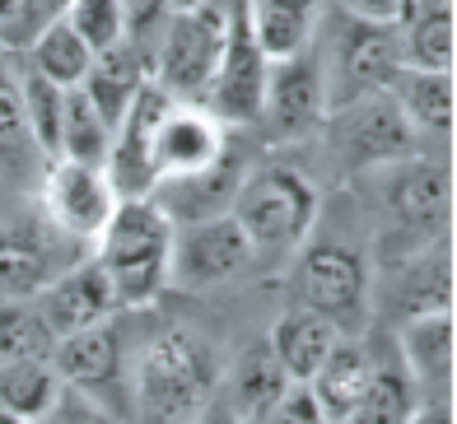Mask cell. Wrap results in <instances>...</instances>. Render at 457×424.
<instances>
[{"mask_svg": "<svg viewBox=\"0 0 457 424\" xmlns=\"http://www.w3.org/2000/svg\"><path fill=\"white\" fill-rule=\"evenodd\" d=\"M318 210H322L318 187L299 168L271 163V168H257V173L243 178L228 215L238 220L247 247H253V262L276 266V262L299 257V247L313 238Z\"/></svg>", "mask_w": 457, "mask_h": 424, "instance_id": "1", "label": "cell"}, {"mask_svg": "<svg viewBox=\"0 0 457 424\" xmlns=\"http://www.w3.org/2000/svg\"><path fill=\"white\" fill-rule=\"evenodd\" d=\"M169 247L173 220L154 201H117L89 257L108 275L117 308H150L169 289Z\"/></svg>", "mask_w": 457, "mask_h": 424, "instance_id": "2", "label": "cell"}, {"mask_svg": "<svg viewBox=\"0 0 457 424\" xmlns=\"http://www.w3.org/2000/svg\"><path fill=\"white\" fill-rule=\"evenodd\" d=\"M215 396V364L192 336L163 331L131 369V406L145 424H187Z\"/></svg>", "mask_w": 457, "mask_h": 424, "instance_id": "3", "label": "cell"}, {"mask_svg": "<svg viewBox=\"0 0 457 424\" xmlns=\"http://www.w3.org/2000/svg\"><path fill=\"white\" fill-rule=\"evenodd\" d=\"M224 33H228V0H201L192 10H169L154 37L150 84L173 103H201L215 79Z\"/></svg>", "mask_w": 457, "mask_h": 424, "instance_id": "4", "label": "cell"}, {"mask_svg": "<svg viewBox=\"0 0 457 424\" xmlns=\"http://www.w3.org/2000/svg\"><path fill=\"white\" fill-rule=\"evenodd\" d=\"M327 84V112L345 108L355 98L387 94L402 71V47L392 24H369V19L337 14L331 19L327 52H313Z\"/></svg>", "mask_w": 457, "mask_h": 424, "instance_id": "5", "label": "cell"}, {"mask_svg": "<svg viewBox=\"0 0 457 424\" xmlns=\"http://www.w3.org/2000/svg\"><path fill=\"white\" fill-rule=\"evenodd\" d=\"M295 308L327 317L345 341H355L369 317V262L337 238L303 243L295 266Z\"/></svg>", "mask_w": 457, "mask_h": 424, "instance_id": "6", "label": "cell"}, {"mask_svg": "<svg viewBox=\"0 0 457 424\" xmlns=\"http://www.w3.org/2000/svg\"><path fill=\"white\" fill-rule=\"evenodd\" d=\"M79 257H85V247L56 233L43 220V210L0 220V303H33Z\"/></svg>", "mask_w": 457, "mask_h": 424, "instance_id": "7", "label": "cell"}, {"mask_svg": "<svg viewBox=\"0 0 457 424\" xmlns=\"http://www.w3.org/2000/svg\"><path fill=\"white\" fill-rule=\"evenodd\" d=\"M266 79H271V61L257 47L243 0H228L224 52H220V66H215V79H211V89H205L201 108L220 126H257L262 103H266Z\"/></svg>", "mask_w": 457, "mask_h": 424, "instance_id": "8", "label": "cell"}, {"mask_svg": "<svg viewBox=\"0 0 457 424\" xmlns=\"http://www.w3.org/2000/svg\"><path fill=\"white\" fill-rule=\"evenodd\" d=\"M331 117V145L345 168L355 173H378L387 163H402L415 154V136L406 117L397 112L392 94H369V98H355L345 108L327 112Z\"/></svg>", "mask_w": 457, "mask_h": 424, "instance_id": "9", "label": "cell"}, {"mask_svg": "<svg viewBox=\"0 0 457 424\" xmlns=\"http://www.w3.org/2000/svg\"><path fill=\"white\" fill-rule=\"evenodd\" d=\"M247 266H253V247H247L234 215L173 224L169 289H215V285L238 280Z\"/></svg>", "mask_w": 457, "mask_h": 424, "instance_id": "10", "label": "cell"}, {"mask_svg": "<svg viewBox=\"0 0 457 424\" xmlns=\"http://www.w3.org/2000/svg\"><path fill=\"white\" fill-rule=\"evenodd\" d=\"M117 210V192L103 168L85 163H47L43 168V220L66 233L71 243L94 247Z\"/></svg>", "mask_w": 457, "mask_h": 424, "instance_id": "11", "label": "cell"}, {"mask_svg": "<svg viewBox=\"0 0 457 424\" xmlns=\"http://www.w3.org/2000/svg\"><path fill=\"white\" fill-rule=\"evenodd\" d=\"M169 94L145 84L136 94V103L127 108V117L117 121L112 131V150H108V173L117 201H150L154 187H159V168H154V145H159V121L169 112Z\"/></svg>", "mask_w": 457, "mask_h": 424, "instance_id": "12", "label": "cell"}, {"mask_svg": "<svg viewBox=\"0 0 457 424\" xmlns=\"http://www.w3.org/2000/svg\"><path fill=\"white\" fill-rule=\"evenodd\" d=\"M327 121V84L313 47L271 61V79H266V103H262V121L271 131V140H303Z\"/></svg>", "mask_w": 457, "mask_h": 424, "instance_id": "13", "label": "cell"}, {"mask_svg": "<svg viewBox=\"0 0 457 424\" xmlns=\"http://www.w3.org/2000/svg\"><path fill=\"white\" fill-rule=\"evenodd\" d=\"M224 154H228V136L201 103H169V112H163V121H159V145H154L159 187L196 178V173H205V168H215Z\"/></svg>", "mask_w": 457, "mask_h": 424, "instance_id": "14", "label": "cell"}, {"mask_svg": "<svg viewBox=\"0 0 457 424\" xmlns=\"http://www.w3.org/2000/svg\"><path fill=\"white\" fill-rule=\"evenodd\" d=\"M33 308L43 312V322L52 327L56 341L61 336H75V331H89V327H103L121 312L108 275H103V266L94 257H79L71 270H61L33 299Z\"/></svg>", "mask_w": 457, "mask_h": 424, "instance_id": "15", "label": "cell"}, {"mask_svg": "<svg viewBox=\"0 0 457 424\" xmlns=\"http://www.w3.org/2000/svg\"><path fill=\"white\" fill-rule=\"evenodd\" d=\"M383 173V205H387V215L397 220L402 229L411 233H429L434 229H444L448 224V168L444 163H429L420 154H411L402 163H387L378 168Z\"/></svg>", "mask_w": 457, "mask_h": 424, "instance_id": "16", "label": "cell"}, {"mask_svg": "<svg viewBox=\"0 0 457 424\" xmlns=\"http://www.w3.org/2000/svg\"><path fill=\"white\" fill-rule=\"evenodd\" d=\"M453 312H425L402 322L397 364L415 383L420 401H453Z\"/></svg>", "mask_w": 457, "mask_h": 424, "instance_id": "17", "label": "cell"}, {"mask_svg": "<svg viewBox=\"0 0 457 424\" xmlns=\"http://www.w3.org/2000/svg\"><path fill=\"white\" fill-rule=\"evenodd\" d=\"M52 373L61 378V387H79V392H112L121 387V336L112 322L61 336L52 350Z\"/></svg>", "mask_w": 457, "mask_h": 424, "instance_id": "18", "label": "cell"}, {"mask_svg": "<svg viewBox=\"0 0 457 424\" xmlns=\"http://www.w3.org/2000/svg\"><path fill=\"white\" fill-rule=\"evenodd\" d=\"M145 84H150V52L136 47V42L127 37V42H117V47L94 56V66H89L79 89L89 94L98 117L117 131V121L127 117V108L136 103V94L145 89Z\"/></svg>", "mask_w": 457, "mask_h": 424, "instance_id": "19", "label": "cell"}, {"mask_svg": "<svg viewBox=\"0 0 457 424\" xmlns=\"http://www.w3.org/2000/svg\"><path fill=\"white\" fill-rule=\"evenodd\" d=\"M345 341V336L327 322V317H318V312H308V308H289L280 322L271 327V354H276V364L285 369V378L289 383H299V387H308L313 383V373L327 364V354L337 350Z\"/></svg>", "mask_w": 457, "mask_h": 424, "instance_id": "20", "label": "cell"}, {"mask_svg": "<svg viewBox=\"0 0 457 424\" xmlns=\"http://www.w3.org/2000/svg\"><path fill=\"white\" fill-rule=\"evenodd\" d=\"M373 369H378V359L369 354V345L360 341H341L337 350L327 354V364L313 373V383H308V392H313L318 411L331 420V424H345L350 411L360 406V396L369 392L373 383Z\"/></svg>", "mask_w": 457, "mask_h": 424, "instance_id": "21", "label": "cell"}, {"mask_svg": "<svg viewBox=\"0 0 457 424\" xmlns=\"http://www.w3.org/2000/svg\"><path fill=\"white\" fill-rule=\"evenodd\" d=\"M318 5L322 0H243L247 24H253V37L266 52V61H289L313 47Z\"/></svg>", "mask_w": 457, "mask_h": 424, "instance_id": "22", "label": "cell"}, {"mask_svg": "<svg viewBox=\"0 0 457 424\" xmlns=\"http://www.w3.org/2000/svg\"><path fill=\"white\" fill-rule=\"evenodd\" d=\"M295 387L285 378V369L276 364V354H271V345H253L234 369L224 373V392H215L228 411H234L238 420H247V424H257L266 411L276 406V401Z\"/></svg>", "mask_w": 457, "mask_h": 424, "instance_id": "23", "label": "cell"}, {"mask_svg": "<svg viewBox=\"0 0 457 424\" xmlns=\"http://www.w3.org/2000/svg\"><path fill=\"white\" fill-rule=\"evenodd\" d=\"M387 94L415 136H448L453 131V75L402 66Z\"/></svg>", "mask_w": 457, "mask_h": 424, "instance_id": "24", "label": "cell"}, {"mask_svg": "<svg viewBox=\"0 0 457 424\" xmlns=\"http://www.w3.org/2000/svg\"><path fill=\"white\" fill-rule=\"evenodd\" d=\"M112 150V126L98 117L85 89H66L61 103V145H56V163H85L103 168Z\"/></svg>", "mask_w": 457, "mask_h": 424, "instance_id": "25", "label": "cell"}, {"mask_svg": "<svg viewBox=\"0 0 457 424\" xmlns=\"http://www.w3.org/2000/svg\"><path fill=\"white\" fill-rule=\"evenodd\" d=\"M397 29V47H402V66L406 71H439L453 75V52H457V29H453V5L448 10H429L402 19Z\"/></svg>", "mask_w": 457, "mask_h": 424, "instance_id": "26", "label": "cell"}, {"mask_svg": "<svg viewBox=\"0 0 457 424\" xmlns=\"http://www.w3.org/2000/svg\"><path fill=\"white\" fill-rule=\"evenodd\" d=\"M61 378L52 364H0V411L14 415L19 424H33L56 411Z\"/></svg>", "mask_w": 457, "mask_h": 424, "instance_id": "27", "label": "cell"}, {"mask_svg": "<svg viewBox=\"0 0 457 424\" xmlns=\"http://www.w3.org/2000/svg\"><path fill=\"white\" fill-rule=\"evenodd\" d=\"M94 66V52L71 33V24L61 19V24H52L47 33H37L33 37V47H29V71H37L43 79H52L56 89H79L85 84Z\"/></svg>", "mask_w": 457, "mask_h": 424, "instance_id": "28", "label": "cell"}, {"mask_svg": "<svg viewBox=\"0 0 457 424\" xmlns=\"http://www.w3.org/2000/svg\"><path fill=\"white\" fill-rule=\"evenodd\" d=\"M0 168L5 173H33V168H47L37 159L33 140H29V121H24V94H19V75L5 61L0 47Z\"/></svg>", "mask_w": 457, "mask_h": 424, "instance_id": "29", "label": "cell"}, {"mask_svg": "<svg viewBox=\"0 0 457 424\" xmlns=\"http://www.w3.org/2000/svg\"><path fill=\"white\" fill-rule=\"evenodd\" d=\"M56 336L33 303H0V364H52Z\"/></svg>", "mask_w": 457, "mask_h": 424, "instance_id": "30", "label": "cell"}, {"mask_svg": "<svg viewBox=\"0 0 457 424\" xmlns=\"http://www.w3.org/2000/svg\"><path fill=\"white\" fill-rule=\"evenodd\" d=\"M397 303L411 317H425V312H453V266H448V252L439 257H415L406 262V275L397 280Z\"/></svg>", "mask_w": 457, "mask_h": 424, "instance_id": "31", "label": "cell"}, {"mask_svg": "<svg viewBox=\"0 0 457 424\" xmlns=\"http://www.w3.org/2000/svg\"><path fill=\"white\" fill-rule=\"evenodd\" d=\"M415 406H420V392L402 373V364H378L369 392L360 396V406L350 411L345 424H406Z\"/></svg>", "mask_w": 457, "mask_h": 424, "instance_id": "32", "label": "cell"}, {"mask_svg": "<svg viewBox=\"0 0 457 424\" xmlns=\"http://www.w3.org/2000/svg\"><path fill=\"white\" fill-rule=\"evenodd\" d=\"M19 94H24V121H29V140L43 163H56V145H61V103L66 89H56L52 79L37 71H19Z\"/></svg>", "mask_w": 457, "mask_h": 424, "instance_id": "33", "label": "cell"}, {"mask_svg": "<svg viewBox=\"0 0 457 424\" xmlns=\"http://www.w3.org/2000/svg\"><path fill=\"white\" fill-rule=\"evenodd\" d=\"M66 24H71V33L85 42L94 56L117 47V42H127V24H121L117 0H71Z\"/></svg>", "mask_w": 457, "mask_h": 424, "instance_id": "34", "label": "cell"}, {"mask_svg": "<svg viewBox=\"0 0 457 424\" xmlns=\"http://www.w3.org/2000/svg\"><path fill=\"white\" fill-rule=\"evenodd\" d=\"M71 10V0H14L10 24L0 29V47L5 52H29L37 33H47L52 24H61Z\"/></svg>", "mask_w": 457, "mask_h": 424, "instance_id": "35", "label": "cell"}, {"mask_svg": "<svg viewBox=\"0 0 457 424\" xmlns=\"http://www.w3.org/2000/svg\"><path fill=\"white\" fill-rule=\"evenodd\" d=\"M257 424H331L322 411H318V401H313V392H308V387H289L280 401H276V406L271 411H266Z\"/></svg>", "mask_w": 457, "mask_h": 424, "instance_id": "36", "label": "cell"}, {"mask_svg": "<svg viewBox=\"0 0 457 424\" xmlns=\"http://www.w3.org/2000/svg\"><path fill=\"white\" fill-rule=\"evenodd\" d=\"M397 5L402 0H337V14L369 19V24H392V19H397Z\"/></svg>", "mask_w": 457, "mask_h": 424, "instance_id": "37", "label": "cell"}, {"mask_svg": "<svg viewBox=\"0 0 457 424\" xmlns=\"http://www.w3.org/2000/svg\"><path fill=\"white\" fill-rule=\"evenodd\" d=\"M406 424H453V401H420Z\"/></svg>", "mask_w": 457, "mask_h": 424, "instance_id": "38", "label": "cell"}, {"mask_svg": "<svg viewBox=\"0 0 457 424\" xmlns=\"http://www.w3.org/2000/svg\"><path fill=\"white\" fill-rule=\"evenodd\" d=\"M187 424H247V420H238V415L228 411L220 396H211V401H205V406H201L192 420H187Z\"/></svg>", "mask_w": 457, "mask_h": 424, "instance_id": "39", "label": "cell"}, {"mask_svg": "<svg viewBox=\"0 0 457 424\" xmlns=\"http://www.w3.org/2000/svg\"><path fill=\"white\" fill-rule=\"evenodd\" d=\"M10 14H14V0H0V29L10 24Z\"/></svg>", "mask_w": 457, "mask_h": 424, "instance_id": "40", "label": "cell"}, {"mask_svg": "<svg viewBox=\"0 0 457 424\" xmlns=\"http://www.w3.org/2000/svg\"><path fill=\"white\" fill-rule=\"evenodd\" d=\"M169 10H192V5H201V0H163Z\"/></svg>", "mask_w": 457, "mask_h": 424, "instance_id": "41", "label": "cell"}]
</instances>
